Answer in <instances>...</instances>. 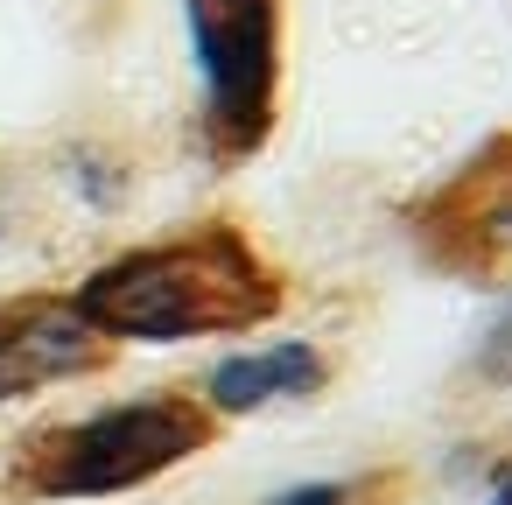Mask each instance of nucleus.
Here are the masks:
<instances>
[{"label": "nucleus", "mask_w": 512, "mask_h": 505, "mask_svg": "<svg viewBox=\"0 0 512 505\" xmlns=\"http://www.w3.org/2000/svg\"><path fill=\"white\" fill-rule=\"evenodd\" d=\"M113 337L71 295H15L0 302V400H29L57 379H85L113 365Z\"/></svg>", "instance_id": "obj_5"}, {"label": "nucleus", "mask_w": 512, "mask_h": 505, "mask_svg": "<svg viewBox=\"0 0 512 505\" xmlns=\"http://www.w3.org/2000/svg\"><path fill=\"white\" fill-rule=\"evenodd\" d=\"M218 442V414L197 393H148L127 407H99L85 421L43 428L15 456L22 498H113L134 491Z\"/></svg>", "instance_id": "obj_2"}, {"label": "nucleus", "mask_w": 512, "mask_h": 505, "mask_svg": "<svg viewBox=\"0 0 512 505\" xmlns=\"http://www.w3.org/2000/svg\"><path fill=\"white\" fill-rule=\"evenodd\" d=\"M484 372H498V379H512V316L491 330V344H484Z\"/></svg>", "instance_id": "obj_8"}, {"label": "nucleus", "mask_w": 512, "mask_h": 505, "mask_svg": "<svg viewBox=\"0 0 512 505\" xmlns=\"http://www.w3.org/2000/svg\"><path fill=\"white\" fill-rule=\"evenodd\" d=\"M400 477H323V484H295V491H281L274 505H372V498H386Z\"/></svg>", "instance_id": "obj_7"}, {"label": "nucleus", "mask_w": 512, "mask_h": 505, "mask_svg": "<svg viewBox=\"0 0 512 505\" xmlns=\"http://www.w3.org/2000/svg\"><path fill=\"white\" fill-rule=\"evenodd\" d=\"M498 505H512V484H505V491H498Z\"/></svg>", "instance_id": "obj_9"}, {"label": "nucleus", "mask_w": 512, "mask_h": 505, "mask_svg": "<svg viewBox=\"0 0 512 505\" xmlns=\"http://www.w3.org/2000/svg\"><path fill=\"white\" fill-rule=\"evenodd\" d=\"M323 379H330L323 351L302 344V337H288V344L225 358V365L204 379V407H211L218 421H225V414H260V407H274V400H309V393H323Z\"/></svg>", "instance_id": "obj_6"}, {"label": "nucleus", "mask_w": 512, "mask_h": 505, "mask_svg": "<svg viewBox=\"0 0 512 505\" xmlns=\"http://www.w3.org/2000/svg\"><path fill=\"white\" fill-rule=\"evenodd\" d=\"M407 232L428 267L456 281H491L512 260V134H491L470 162H456L407 211Z\"/></svg>", "instance_id": "obj_4"}, {"label": "nucleus", "mask_w": 512, "mask_h": 505, "mask_svg": "<svg viewBox=\"0 0 512 505\" xmlns=\"http://www.w3.org/2000/svg\"><path fill=\"white\" fill-rule=\"evenodd\" d=\"M71 302L113 344H190L274 323L288 309V274L232 218H204L176 239L92 267Z\"/></svg>", "instance_id": "obj_1"}, {"label": "nucleus", "mask_w": 512, "mask_h": 505, "mask_svg": "<svg viewBox=\"0 0 512 505\" xmlns=\"http://www.w3.org/2000/svg\"><path fill=\"white\" fill-rule=\"evenodd\" d=\"M183 22L204 78V155L253 162L281 120V0H183Z\"/></svg>", "instance_id": "obj_3"}]
</instances>
